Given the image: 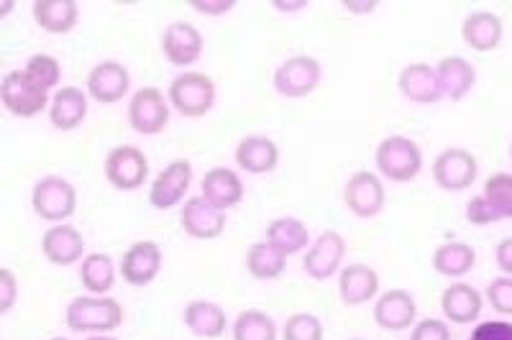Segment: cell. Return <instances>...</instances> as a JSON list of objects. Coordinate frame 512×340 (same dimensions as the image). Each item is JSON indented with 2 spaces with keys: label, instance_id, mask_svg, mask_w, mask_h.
I'll return each instance as SVG.
<instances>
[{
  "label": "cell",
  "instance_id": "6da1fadb",
  "mask_svg": "<svg viewBox=\"0 0 512 340\" xmlns=\"http://www.w3.org/2000/svg\"><path fill=\"white\" fill-rule=\"evenodd\" d=\"M123 325V307L111 297H77L67 307L72 333H111Z\"/></svg>",
  "mask_w": 512,
  "mask_h": 340
},
{
  "label": "cell",
  "instance_id": "7a4b0ae2",
  "mask_svg": "<svg viewBox=\"0 0 512 340\" xmlns=\"http://www.w3.org/2000/svg\"><path fill=\"white\" fill-rule=\"evenodd\" d=\"M377 169L392 182H413L423 169V151L408 136H390L377 146Z\"/></svg>",
  "mask_w": 512,
  "mask_h": 340
},
{
  "label": "cell",
  "instance_id": "3957f363",
  "mask_svg": "<svg viewBox=\"0 0 512 340\" xmlns=\"http://www.w3.org/2000/svg\"><path fill=\"white\" fill-rule=\"evenodd\" d=\"M167 98L180 116L200 118L216 105V82L203 72H185L172 80Z\"/></svg>",
  "mask_w": 512,
  "mask_h": 340
},
{
  "label": "cell",
  "instance_id": "277c9868",
  "mask_svg": "<svg viewBox=\"0 0 512 340\" xmlns=\"http://www.w3.org/2000/svg\"><path fill=\"white\" fill-rule=\"evenodd\" d=\"M31 205H34V213L41 220L64 223L67 218H72L77 208V190L67 179L49 174V177H41L34 185Z\"/></svg>",
  "mask_w": 512,
  "mask_h": 340
},
{
  "label": "cell",
  "instance_id": "5b68a950",
  "mask_svg": "<svg viewBox=\"0 0 512 340\" xmlns=\"http://www.w3.org/2000/svg\"><path fill=\"white\" fill-rule=\"evenodd\" d=\"M320 80H323V67L318 59L308 57V54H295V57L285 59L274 72V90L290 100L308 98L310 93L318 90Z\"/></svg>",
  "mask_w": 512,
  "mask_h": 340
},
{
  "label": "cell",
  "instance_id": "8992f818",
  "mask_svg": "<svg viewBox=\"0 0 512 340\" xmlns=\"http://www.w3.org/2000/svg\"><path fill=\"white\" fill-rule=\"evenodd\" d=\"M0 100L16 118H34L49 105V93L36 85L24 70H13L0 82Z\"/></svg>",
  "mask_w": 512,
  "mask_h": 340
},
{
  "label": "cell",
  "instance_id": "52a82bcc",
  "mask_svg": "<svg viewBox=\"0 0 512 340\" xmlns=\"http://www.w3.org/2000/svg\"><path fill=\"white\" fill-rule=\"evenodd\" d=\"M149 177V159L139 146L123 144L111 149V154L105 156V179L111 182L116 190L134 192Z\"/></svg>",
  "mask_w": 512,
  "mask_h": 340
},
{
  "label": "cell",
  "instance_id": "ba28073f",
  "mask_svg": "<svg viewBox=\"0 0 512 340\" xmlns=\"http://www.w3.org/2000/svg\"><path fill=\"white\" fill-rule=\"evenodd\" d=\"M477 156L466 149H446L433 162V179L446 192H461L477 182Z\"/></svg>",
  "mask_w": 512,
  "mask_h": 340
},
{
  "label": "cell",
  "instance_id": "9c48e42d",
  "mask_svg": "<svg viewBox=\"0 0 512 340\" xmlns=\"http://www.w3.org/2000/svg\"><path fill=\"white\" fill-rule=\"evenodd\" d=\"M128 123L141 136H157L169 123V105L159 87H141L128 103Z\"/></svg>",
  "mask_w": 512,
  "mask_h": 340
},
{
  "label": "cell",
  "instance_id": "30bf717a",
  "mask_svg": "<svg viewBox=\"0 0 512 340\" xmlns=\"http://www.w3.org/2000/svg\"><path fill=\"white\" fill-rule=\"evenodd\" d=\"M346 256V241L341 233L323 231L303 259V269L315 282H326L341 271Z\"/></svg>",
  "mask_w": 512,
  "mask_h": 340
},
{
  "label": "cell",
  "instance_id": "8fae6325",
  "mask_svg": "<svg viewBox=\"0 0 512 340\" xmlns=\"http://www.w3.org/2000/svg\"><path fill=\"white\" fill-rule=\"evenodd\" d=\"M344 200L346 208H349L356 218H377L384 210V200H387L382 179H379L377 174L361 169V172H356L354 177H349V182H346Z\"/></svg>",
  "mask_w": 512,
  "mask_h": 340
},
{
  "label": "cell",
  "instance_id": "7c38bea8",
  "mask_svg": "<svg viewBox=\"0 0 512 340\" xmlns=\"http://www.w3.org/2000/svg\"><path fill=\"white\" fill-rule=\"evenodd\" d=\"M192 185V164L187 159H175L172 164L159 172V177L152 182L149 200L157 210H169L185 200L187 190Z\"/></svg>",
  "mask_w": 512,
  "mask_h": 340
},
{
  "label": "cell",
  "instance_id": "4fadbf2b",
  "mask_svg": "<svg viewBox=\"0 0 512 340\" xmlns=\"http://www.w3.org/2000/svg\"><path fill=\"white\" fill-rule=\"evenodd\" d=\"M180 223L187 236L198 238V241H213L226 231V213L210 205L203 195L190 197L182 208Z\"/></svg>",
  "mask_w": 512,
  "mask_h": 340
},
{
  "label": "cell",
  "instance_id": "5bb4252c",
  "mask_svg": "<svg viewBox=\"0 0 512 340\" xmlns=\"http://www.w3.org/2000/svg\"><path fill=\"white\" fill-rule=\"evenodd\" d=\"M162 248L154 241H139L128 248L121 259V274L128 284L134 287H146L159 277L162 271Z\"/></svg>",
  "mask_w": 512,
  "mask_h": 340
},
{
  "label": "cell",
  "instance_id": "9a60e30c",
  "mask_svg": "<svg viewBox=\"0 0 512 340\" xmlns=\"http://www.w3.org/2000/svg\"><path fill=\"white\" fill-rule=\"evenodd\" d=\"M41 251L44 259L54 266H72L80 259H85V238L77 231L75 225L59 223L49 228L41 238Z\"/></svg>",
  "mask_w": 512,
  "mask_h": 340
},
{
  "label": "cell",
  "instance_id": "2e32d148",
  "mask_svg": "<svg viewBox=\"0 0 512 340\" xmlns=\"http://www.w3.org/2000/svg\"><path fill=\"white\" fill-rule=\"evenodd\" d=\"M128 87H131V75L121 62H113V59L95 64L88 75V95L103 105L123 100V95H128Z\"/></svg>",
  "mask_w": 512,
  "mask_h": 340
},
{
  "label": "cell",
  "instance_id": "e0dca14e",
  "mask_svg": "<svg viewBox=\"0 0 512 340\" xmlns=\"http://www.w3.org/2000/svg\"><path fill=\"white\" fill-rule=\"evenodd\" d=\"M162 52L177 67L195 64L203 54V34L187 21L169 24L162 34Z\"/></svg>",
  "mask_w": 512,
  "mask_h": 340
},
{
  "label": "cell",
  "instance_id": "ac0fdd59",
  "mask_svg": "<svg viewBox=\"0 0 512 340\" xmlns=\"http://www.w3.org/2000/svg\"><path fill=\"white\" fill-rule=\"evenodd\" d=\"M415 312H418V305H415L413 294L405 289H390L374 305V320L382 330L400 333L415 323Z\"/></svg>",
  "mask_w": 512,
  "mask_h": 340
},
{
  "label": "cell",
  "instance_id": "d6986e66",
  "mask_svg": "<svg viewBox=\"0 0 512 340\" xmlns=\"http://www.w3.org/2000/svg\"><path fill=\"white\" fill-rule=\"evenodd\" d=\"M400 93L408 100L418 105H431L438 103L443 98L441 93V82H438V72L431 64H408L405 70L400 72Z\"/></svg>",
  "mask_w": 512,
  "mask_h": 340
},
{
  "label": "cell",
  "instance_id": "ffe728a7",
  "mask_svg": "<svg viewBox=\"0 0 512 340\" xmlns=\"http://www.w3.org/2000/svg\"><path fill=\"white\" fill-rule=\"evenodd\" d=\"M379 292V274L367 264H349L338 274V294L349 307H359L374 300Z\"/></svg>",
  "mask_w": 512,
  "mask_h": 340
},
{
  "label": "cell",
  "instance_id": "44dd1931",
  "mask_svg": "<svg viewBox=\"0 0 512 340\" xmlns=\"http://www.w3.org/2000/svg\"><path fill=\"white\" fill-rule=\"evenodd\" d=\"M200 192H203V197L210 205H216L218 210L226 213V210L236 208L241 197H244V182H241V177L233 169L216 167L205 172L203 182H200Z\"/></svg>",
  "mask_w": 512,
  "mask_h": 340
},
{
  "label": "cell",
  "instance_id": "7402d4cb",
  "mask_svg": "<svg viewBox=\"0 0 512 340\" xmlns=\"http://www.w3.org/2000/svg\"><path fill=\"white\" fill-rule=\"evenodd\" d=\"M484 297L479 294V289H474L472 284L466 282H454L451 287L443 289L441 294V307L443 315L456 325H469L474 323L482 312Z\"/></svg>",
  "mask_w": 512,
  "mask_h": 340
},
{
  "label": "cell",
  "instance_id": "603a6c76",
  "mask_svg": "<svg viewBox=\"0 0 512 340\" xmlns=\"http://www.w3.org/2000/svg\"><path fill=\"white\" fill-rule=\"evenodd\" d=\"M436 72H438V82H441L443 98H448L451 103L464 100L466 95L472 93V87L477 85V70H474L472 62H466L464 57L441 59Z\"/></svg>",
  "mask_w": 512,
  "mask_h": 340
},
{
  "label": "cell",
  "instance_id": "cb8c5ba5",
  "mask_svg": "<svg viewBox=\"0 0 512 340\" xmlns=\"http://www.w3.org/2000/svg\"><path fill=\"white\" fill-rule=\"evenodd\" d=\"M88 118V95L80 87H62L52 98L49 121L57 131H75Z\"/></svg>",
  "mask_w": 512,
  "mask_h": 340
},
{
  "label": "cell",
  "instance_id": "d4e9b609",
  "mask_svg": "<svg viewBox=\"0 0 512 340\" xmlns=\"http://www.w3.org/2000/svg\"><path fill=\"white\" fill-rule=\"evenodd\" d=\"M236 164L249 174H267L280 164V149L267 136H246L236 146Z\"/></svg>",
  "mask_w": 512,
  "mask_h": 340
},
{
  "label": "cell",
  "instance_id": "484cf974",
  "mask_svg": "<svg viewBox=\"0 0 512 340\" xmlns=\"http://www.w3.org/2000/svg\"><path fill=\"white\" fill-rule=\"evenodd\" d=\"M185 320L187 330L192 335H198V338L205 340H218L223 333H226V310L216 302L208 300H192L190 305L185 307Z\"/></svg>",
  "mask_w": 512,
  "mask_h": 340
},
{
  "label": "cell",
  "instance_id": "4316f807",
  "mask_svg": "<svg viewBox=\"0 0 512 340\" xmlns=\"http://www.w3.org/2000/svg\"><path fill=\"white\" fill-rule=\"evenodd\" d=\"M461 36H464L466 47H472L474 52H492L502 41V18L489 11L472 13L461 24Z\"/></svg>",
  "mask_w": 512,
  "mask_h": 340
},
{
  "label": "cell",
  "instance_id": "83f0119b",
  "mask_svg": "<svg viewBox=\"0 0 512 340\" xmlns=\"http://www.w3.org/2000/svg\"><path fill=\"white\" fill-rule=\"evenodd\" d=\"M80 18V6L75 0H36L34 21L49 34H70Z\"/></svg>",
  "mask_w": 512,
  "mask_h": 340
},
{
  "label": "cell",
  "instance_id": "f1b7e54d",
  "mask_svg": "<svg viewBox=\"0 0 512 340\" xmlns=\"http://www.w3.org/2000/svg\"><path fill=\"white\" fill-rule=\"evenodd\" d=\"M477 264V251L464 241H448L436 248L433 254V269L448 279H461Z\"/></svg>",
  "mask_w": 512,
  "mask_h": 340
},
{
  "label": "cell",
  "instance_id": "f546056e",
  "mask_svg": "<svg viewBox=\"0 0 512 340\" xmlns=\"http://www.w3.org/2000/svg\"><path fill=\"white\" fill-rule=\"evenodd\" d=\"M287 256L282 251L272 246L269 241H259L246 251V269L254 279H262V282H269V279H277L285 274Z\"/></svg>",
  "mask_w": 512,
  "mask_h": 340
},
{
  "label": "cell",
  "instance_id": "4dcf8cb0",
  "mask_svg": "<svg viewBox=\"0 0 512 340\" xmlns=\"http://www.w3.org/2000/svg\"><path fill=\"white\" fill-rule=\"evenodd\" d=\"M267 241L272 243L277 251H282L285 256H295V254H300L305 246H308L310 236H308V228H305L303 220L277 218L269 223Z\"/></svg>",
  "mask_w": 512,
  "mask_h": 340
},
{
  "label": "cell",
  "instance_id": "1f68e13d",
  "mask_svg": "<svg viewBox=\"0 0 512 340\" xmlns=\"http://www.w3.org/2000/svg\"><path fill=\"white\" fill-rule=\"evenodd\" d=\"M82 287L93 292L95 297H103L105 292H111L116 284V269H113V259L108 254H90L82 259L80 266Z\"/></svg>",
  "mask_w": 512,
  "mask_h": 340
},
{
  "label": "cell",
  "instance_id": "d6a6232c",
  "mask_svg": "<svg viewBox=\"0 0 512 340\" xmlns=\"http://www.w3.org/2000/svg\"><path fill=\"white\" fill-rule=\"evenodd\" d=\"M233 340H277V325L262 310H244L233 323Z\"/></svg>",
  "mask_w": 512,
  "mask_h": 340
},
{
  "label": "cell",
  "instance_id": "836d02e7",
  "mask_svg": "<svg viewBox=\"0 0 512 340\" xmlns=\"http://www.w3.org/2000/svg\"><path fill=\"white\" fill-rule=\"evenodd\" d=\"M484 197L500 215V220H512V174L497 172L484 182Z\"/></svg>",
  "mask_w": 512,
  "mask_h": 340
},
{
  "label": "cell",
  "instance_id": "e575fe53",
  "mask_svg": "<svg viewBox=\"0 0 512 340\" xmlns=\"http://www.w3.org/2000/svg\"><path fill=\"white\" fill-rule=\"evenodd\" d=\"M24 72L36 82V85L44 87L47 93L52 87H57L59 80H62V67H59L57 59L49 57V54H34V57H29Z\"/></svg>",
  "mask_w": 512,
  "mask_h": 340
},
{
  "label": "cell",
  "instance_id": "d590c367",
  "mask_svg": "<svg viewBox=\"0 0 512 340\" xmlns=\"http://www.w3.org/2000/svg\"><path fill=\"white\" fill-rule=\"evenodd\" d=\"M285 340H323V323L308 312H297L282 328Z\"/></svg>",
  "mask_w": 512,
  "mask_h": 340
},
{
  "label": "cell",
  "instance_id": "8d00e7d4",
  "mask_svg": "<svg viewBox=\"0 0 512 340\" xmlns=\"http://www.w3.org/2000/svg\"><path fill=\"white\" fill-rule=\"evenodd\" d=\"M487 302L500 315H512V277L492 279L487 287Z\"/></svg>",
  "mask_w": 512,
  "mask_h": 340
},
{
  "label": "cell",
  "instance_id": "74e56055",
  "mask_svg": "<svg viewBox=\"0 0 512 340\" xmlns=\"http://www.w3.org/2000/svg\"><path fill=\"white\" fill-rule=\"evenodd\" d=\"M466 220H469L472 225H489V223H497L500 215H497L495 208L489 205L487 197L479 195L466 202Z\"/></svg>",
  "mask_w": 512,
  "mask_h": 340
},
{
  "label": "cell",
  "instance_id": "f35d334b",
  "mask_svg": "<svg viewBox=\"0 0 512 340\" xmlns=\"http://www.w3.org/2000/svg\"><path fill=\"white\" fill-rule=\"evenodd\" d=\"M410 340H451V330H448V325L443 320L428 317V320H420L415 325Z\"/></svg>",
  "mask_w": 512,
  "mask_h": 340
},
{
  "label": "cell",
  "instance_id": "ab89813d",
  "mask_svg": "<svg viewBox=\"0 0 512 340\" xmlns=\"http://www.w3.org/2000/svg\"><path fill=\"white\" fill-rule=\"evenodd\" d=\"M469 340H512V323L489 320V323L477 325Z\"/></svg>",
  "mask_w": 512,
  "mask_h": 340
},
{
  "label": "cell",
  "instance_id": "60d3db41",
  "mask_svg": "<svg viewBox=\"0 0 512 340\" xmlns=\"http://www.w3.org/2000/svg\"><path fill=\"white\" fill-rule=\"evenodd\" d=\"M18 300V279L11 269H0V312H8Z\"/></svg>",
  "mask_w": 512,
  "mask_h": 340
},
{
  "label": "cell",
  "instance_id": "b9f144b4",
  "mask_svg": "<svg viewBox=\"0 0 512 340\" xmlns=\"http://www.w3.org/2000/svg\"><path fill=\"white\" fill-rule=\"evenodd\" d=\"M195 11L205 13V16H226L228 11H233V0H192L190 3Z\"/></svg>",
  "mask_w": 512,
  "mask_h": 340
},
{
  "label": "cell",
  "instance_id": "7bdbcfd3",
  "mask_svg": "<svg viewBox=\"0 0 512 340\" xmlns=\"http://www.w3.org/2000/svg\"><path fill=\"white\" fill-rule=\"evenodd\" d=\"M495 259L497 266L502 269L505 277H512V238H502L495 248Z\"/></svg>",
  "mask_w": 512,
  "mask_h": 340
},
{
  "label": "cell",
  "instance_id": "ee69618b",
  "mask_svg": "<svg viewBox=\"0 0 512 340\" xmlns=\"http://www.w3.org/2000/svg\"><path fill=\"white\" fill-rule=\"evenodd\" d=\"M344 8L354 13H372L374 8H377V3H374V0H369V3H354V0H346Z\"/></svg>",
  "mask_w": 512,
  "mask_h": 340
},
{
  "label": "cell",
  "instance_id": "f6af8a7d",
  "mask_svg": "<svg viewBox=\"0 0 512 340\" xmlns=\"http://www.w3.org/2000/svg\"><path fill=\"white\" fill-rule=\"evenodd\" d=\"M274 6L280 11H300V8H305V3H274Z\"/></svg>",
  "mask_w": 512,
  "mask_h": 340
},
{
  "label": "cell",
  "instance_id": "bcb514c9",
  "mask_svg": "<svg viewBox=\"0 0 512 340\" xmlns=\"http://www.w3.org/2000/svg\"><path fill=\"white\" fill-rule=\"evenodd\" d=\"M88 340H118V338H111V335H93V338Z\"/></svg>",
  "mask_w": 512,
  "mask_h": 340
},
{
  "label": "cell",
  "instance_id": "7dc6e473",
  "mask_svg": "<svg viewBox=\"0 0 512 340\" xmlns=\"http://www.w3.org/2000/svg\"><path fill=\"white\" fill-rule=\"evenodd\" d=\"M49 340H67V338H49Z\"/></svg>",
  "mask_w": 512,
  "mask_h": 340
},
{
  "label": "cell",
  "instance_id": "c3c4849f",
  "mask_svg": "<svg viewBox=\"0 0 512 340\" xmlns=\"http://www.w3.org/2000/svg\"><path fill=\"white\" fill-rule=\"evenodd\" d=\"M510 159H512V144H510Z\"/></svg>",
  "mask_w": 512,
  "mask_h": 340
},
{
  "label": "cell",
  "instance_id": "681fc988",
  "mask_svg": "<svg viewBox=\"0 0 512 340\" xmlns=\"http://www.w3.org/2000/svg\"><path fill=\"white\" fill-rule=\"evenodd\" d=\"M354 340H361V338H354Z\"/></svg>",
  "mask_w": 512,
  "mask_h": 340
}]
</instances>
